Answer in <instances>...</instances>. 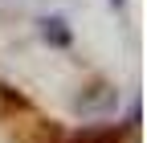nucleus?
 Instances as JSON below:
<instances>
[{"mask_svg": "<svg viewBox=\"0 0 147 143\" xmlns=\"http://www.w3.org/2000/svg\"><path fill=\"white\" fill-rule=\"evenodd\" d=\"M98 94H86V98H78V106L86 115H106V111H115V102H119V94L110 90V86H94Z\"/></svg>", "mask_w": 147, "mask_h": 143, "instance_id": "nucleus-1", "label": "nucleus"}, {"mask_svg": "<svg viewBox=\"0 0 147 143\" xmlns=\"http://www.w3.org/2000/svg\"><path fill=\"white\" fill-rule=\"evenodd\" d=\"M41 37L53 41V45H69V29H65L61 16H45V21H41Z\"/></svg>", "mask_w": 147, "mask_h": 143, "instance_id": "nucleus-2", "label": "nucleus"}, {"mask_svg": "<svg viewBox=\"0 0 147 143\" xmlns=\"http://www.w3.org/2000/svg\"><path fill=\"white\" fill-rule=\"evenodd\" d=\"M110 4H123V0H110Z\"/></svg>", "mask_w": 147, "mask_h": 143, "instance_id": "nucleus-3", "label": "nucleus"}]
</instances>
